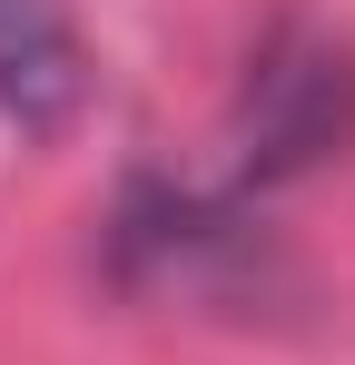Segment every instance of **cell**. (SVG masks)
Masks as SVG:
<instances>
[{
    "label": "cell",
    "instance_id": "6da1fadb",
    "mask_svg": "<svg viewBox=\"0 0 355 365\" xmlns=\"http://www.w3.org/2000/svg\"><path fill=\"white\" fill-rule=\"evenodd\" d=\"M0 109L30 128L79 109V40L59 0H0Z\"/></svg>",
    "mask_w": 355,
    "mask_h": 365
}]
</instances>
